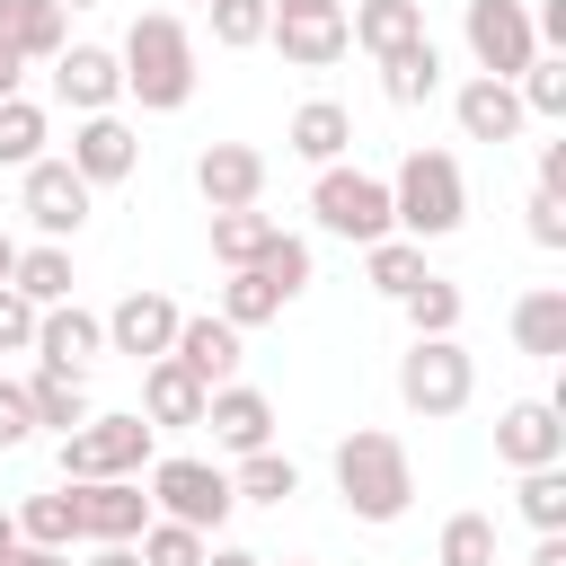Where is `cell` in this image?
Listing matches in <instances>:
<instances>
[{
	"label": "cell",
	"instance_id": "8d00e7d4",
	"mask_svg": "<svg viewBox=\"0 0 566 566\" xmlns=\"http://www.w3.org/2000/svg\"><path fill=\"white\" fill-rule=\"evenodd\" d=\"M513 97H522V115H539V124H566V53H539V62L513 80Z\"/></svg>",
	"mask_w": 566,
	"mask_h": 566
},
{
	"label": "cell",
	"instance_id": "83f0119b",
	"mask_svg": "<svg viewBox=\"0 0 566 566\" xmlns=\"http://www.w3.org/2000/svg\"><path fill=\"white\" fill-rule=\"evenodd\" d=\"M71 248H53V239H35V248H18V274H9V292L18 301H35V310H53V301H71Z\"/></svg>",
	"mask_w": 566,
	"mask_h": 566
},
{
	"label": "cell",
	"instance_id": "ee69618b",
	"mask_svg": "<svg viewBox=\"0 0 566 566\" xmlns=\"http://www.w3.org/2000/svg\"><path fill=\"white\" fill-rule=\"evenodd\" d=\"M522 212H531V239H539V248H566V203H557V195H539V186H531V203H522Z\"/></svg>",
	"mask_w": 566,
	"mask_h": 566
},
{
	"label": "cell",
	"instance_id": "ba28073f",
	"mask_svg": "<svg viewBox=\"0 0 566 566\" xmlns=\"http://www.w3.org/2000/svg\"><path fill=\"white\" fill-rule=\"evenodd\" d=\"M460 35H469V62L486 80H522L539 62V35H531V0H469L460 9Z\"/></svg>",
	"mask_w": 566,
	"mask_h": 566
},
{
	"label": "cell",
	"instance_id": "b9f144b4",
	"mask_svg": "<svg viewBox=\"0 0 566 566\" xmlns=\"http://www.w3.org/2000/svg\"><path fill=\"white\" fill-rule=\"evenodd\" d=\"M35 442V407H27V380H0V451H27Z\"/></svg>",
	"mask_w": 566,
	"mask_h": 566
},
{
	"label": "cell",
	"instance_id": "db71d44e",
	"mask_svg": "<svg viewBox=\"0 0 566 566\" xmlns=\"http://www.w3.org/2000/svg\"><path fill=\"white\" fill-rule=\"evenodd\" d=\"M9 274H18V239L0 230V283H9Z\"/></svg>",
	"mask_w": 566,
	"mask_h": 566
},
{
	"label": "cell",
	"instance_id": "11a10c76",
	"mask_svg": "<svg viewBox=\"0 0 566 566\" xmlns=\"http://www.w3.org/2000/svg\"><path fill=\"white\" fill-rule=\"evenodd\" d=\"M53 9H97V0H53Z\"/></svg>",
	"mask_w": 566,
	"mask_h": 566
},
{
	"label": "cell",
	"instance_id": "d4e9b609",
	"mask_svg": "<svg viewBox=\"0 0 566 566\" xmlns=\"http://www.w3.org/2000/svg\"><path fill=\"white\" fill-rule=\"evenodd\" d=\"M380 97H389V106H433V97H442V44L416 35L407 53H389V62H380Z\"/></svg>",
	"mask_w": 566,
	"mask_h": 566
},
{
	"label": "cell",
	"instance_id": "44dd1931",
	"mask_svg": "<svg viewBox=\"0 0 566 566\" xmlns=\"http://www.w3.org/2000/svg\"><path fill=\"white\" fill-rule=\"evenodd\" d=\"M265 44H274L292 71H336V62L354 53L345 18H274V27H265Z\"/></svg>",
	"mask_w": 566,
	"mask_h": 566
},
{
	"label": "cell",
	"instance_id": "681fc988",
	"mask_svg": "<svg viewBox=\"0 0 566 566\" xmlns=\"http://www.w3.org/2000/svg\"><path fill=\"white\" fill-rule=\"evenodd\" d=\"M18 80H27V62H18V53H0V106L18 97Z\"/></svg>",
	"mask_w": 566,
	"mask_h": 566
},
{
	"label": "cell",
	"instance_id": "1f68e13d",
	"mask_svg": "<svg viewBox=\"0 0 566 566\" xmlns=\"http://www.w3.org/2000/svg\"><path fill=\"white\" fill-rule=\"evenodd\" d=\"M212 318H230V327L248 336V327H265V318H283V292H274V283H265L256 265H239V274L221 283V310H212Z\"/></svg>",
	"mask_w": 566,
	"mask_h": 566
},
{
	"label": "cell",
	"instance_id": "52a82bcc",
	"mask_svg": "<svg viewBox=\"0 0 566 566\" xmlns=\"http://www.w3.org/2000/svg\"><path fill=\"white\" fill-rule=\"evenodd\" d=\"M310 212H318V230L327 239H354V248H371V239H389V177H371V168H318V186H310Z\"/></svg>",
	"mask_w": 566,
	"mask_h": 566
},
{
	"label": "cell",
	"instance_id": "7a4b0ae2",
	"mask_svg": "<svg viewBox=\"0 0 566 566\" xmlns=\"http://www.w3.org/2000/svg\"><path fill=\"white\" fill-rule=\"evenodd\" d=\"M336 495H345L354 522H398V513L416 504V460H407V442L380 433V424H354V433L336 442Z\"/></svg>",
	"mask_w": 566,
	"mask_h": 566
},
{
	"label": "cell",
	"instance_id": "277c9868",
	"mask_svg": "<svg viewBox=\"0 0 566 566\" xmlns=\"http://www.w3.org/2000/svg\"><path fill=\"white\" fill-rule=\"evenodd\" d=\"M150 424H142V407H124V416H88V424H71L62 433V451H53V469H62V486H88V478H142L150 469Z\"/></svg>",
	"mask_w": 566,
	"mask_h": 566
},
{
	"label": "cell",
	"instance_id": "836d02e7",
	"mask_svg": "<svg viewBox=\"0 0 566 566\" xmlns=\"http://www.w3.org/2000/svg\"><path fill=\"white\" fill-rule=\"evenodd\" d=\"M283 221H265V212H212V256L239 274V265H256L265 256V239H274Z\"/></svg>",
	"mask_w": 566,
	"mask_h": 566
},
{
	"label": "cell",
	"instance_id": "60d3db41",
	"mask_svg": "<svg viewBox=\"0 0 566 566\" xmlns=\"http://www.w3.org/2000/svg\"><path fill=\"white\" fill-rule=\"evenodd\" d=\"M133 548H142V566H203V548H212V539H203V531H186V522H159V513H150V531H142Z\"/></svg>",
	"mask_w": 566,
	"mask_h": 566
},
{
	"label": "cell",
	"instance_id": "ac0fdd59",
	"mask_svg": "<svg viewBox=\"0 0 566 566\" xmlns=\"http://www.w3.org/2000/svg\"><path fill=\"white\" fill-rule=\"evenodd\" d=\"M97 354H106V318H97V310H80V301H53V310H35V363L88 371Z\"/></svg>",
	"mask_w": 566,
	"mask_h": 566
},
{
	"label": "cell",
	"instance_id": "9c48e42d",
	"mask_svg": "<svg viewBox=\"0 0 566 566\" xmlns=\"http://www.w3.org/2000/svg\"><path fill=\"white\" fill-rule=\"evenodd\" d=\"M88 203H97V195L80 186V168H71V159H53V150H44L35 168H18V212H27V221L53 239V248H62V239H80Z\"/></svg>",
	"mask_w": 566,
	"mask_h": 566
},
{
	"label": "cell",
	"instance_id": "4dcf8cb0",
	"mask_svg": "<svg viewBox=\"0 0 566 566\" xmlns=\"http://www.w3.org/2000/svg\"><path fill=\"white\" fill-rule=\"evenodd\" d=\"M230 495H239V504H292V495H301V469H292L283 451H248V460L230 469Z\"/></svg>",
	"mask_w": 566,
	"mask_h": 566
},
{
	"label": "cell",
	"instance_id": "d6a6232c",
	"mask_svg": "<svg viewBox=\"0 0 566 566\" xmlns=\"http://www.w3.org/2000/svg\"><path fill=\"white\" fill-rule=\"evenodd\" d=\"M44 142H53L44 106H35V97H9V106H0V168H35Z\"/></svg>",
	"mask_w": 566,
	"mask_h": 566
},
{
	"label": "cell",
	"instance_id": "30bf717a",
	"mask_svg": "<svg viewBox=\"0 0 566 566\" xmlns=\"http://www.w3.org/2000/svg\"><path fill=\"white\" fill-rule=\"evenodd\" d=\"M495 460L522 478V469H566V407L557 398H513L495 416Z\"/></svg>",
	"mask_w": 566,
	"mask_h": 566
},
{
	"label": "cell",
	"instance_id": "7dc6e473",
	"mask_svg": "<svg viewBox=\"0 0 566 566\" xmlns=\"http://www.w3.org/2000/svg\"><path fill=\"white\" fill-rule=\"evenodd\" d=\"M0 566H71V548H27V539H18Z\"/></svg>",
	"mask_w": 566,
	"mask_h": 566
},
{
	"label": "cell",
	"instance_id": "8fae6325",
	"mask_svg": "<svg viewBox=\"0 0 566 566\" xmlns=\"http://www.w3.org/2000/svg\"><path fill=\"white\" fill-rule=\"evenodd\" d=\"M71 495H80V539H88V548H133V539L150 531L142 478H88V486H71Z\"/></svg>",
	"mask_w": 566,
	"mask_h": 566
},
{
	"label": "cell",
	"instance_id": "9a60e30c",
	"mask_svg": "<svg viewBox=\"0 0 566 566\" xmlns=\"http://www.w3.org/2000/svg\"><path fill=\"white\" fill-rule=\"evenodd\" d=\"M177 301L168 292H124L115 310H106V354H133V363H159L168 345H177Z\"/></svg>",
	"mask_w": 566,
	"mask_h": 566
},
{
	"label": "cell",
	"instance_id": "816d5d0a",
	"mask_svg": "<svg viewBox=\"0 0 566 566\" xmlns=\"http://www.w3.org/2000/svg\"><path fill=\"white\" fill-rule=\"evenodd\" d=\"M88 566H142V548H88Z\"/></svg>",
	"mask_w": 566,
	"mask_h": 566
},
{
	"label": "cell",
	"instance_id": "7402d4cb",
	"mask_svg": "<svg viewBox=\"0 0 566 566\" xmlns=\"http://www.w3.org/2000/svg\"><path fill=\"white\" fill-rule=\"evenodd\" d=\"M168 354H177L203 389H221V380L239 371V327H230V318H212V310H203V318H177V345H168Z\"/></svg>",
	"mask_w": 566,
	"mask_h": 566
},
{
	"label": "cell",
	"instance_id": "f907efd6",
	"mask_svg": "<svg viewBox=\"0 0 566 566\" xmlns=\"http://www.w3.org/2000/svg\"><path fill=\"white\" fill-rule=\"evenodd\" d=\"M203 566H265L256 548H203Z\"/></svg>",
	"mask_w": 566,
	"mask_h": 566
},
{
	"label": "cell",
	"instance_id": "bcb514c9",
	"mask_svg": "<svg viewBox=\"0 0 566 566\" xmlns=\"http://www.w3.org/2000/svg\"><path fill=\"white\" fill-rule=\"evenodd\" d=\"M274 18H345V0H265Z\"/></svg>",
	"mask_w": 566,
	"mask_h": 566
},
{
	"label": "cell",
	"instance_id": "4fadbf2b",
	"mask_svg": "<svg viewBox=\"0 0 566 566\" xmlns=\"http://www.w3.org/2000/svg\"><path fill=\"white\" fill-rule=\"evenodd\" d=\"M203 433H212L230 460L274 451V398H265V389H248V380H221V389L203 398Z\"/></svg>",
	"mask_w": 566,
	"mask_h": 566
},
{
	"label": "cell",
	"instance_id": "f1b7e54d",
	"mask_svg": "<svg viewBox=\"0 0 566 566\" xmlns=\"http://www.w3.org/2000/svg\"><path fill=\"white\" fill-rule=\"evenodd\" d=\"M18 513V539L27 548H71L80 539V495L71 486H44V495H27V504H9Z\"/></svg>",
	"mask_w": 566,
	"mask_h": 566
},
{
	"label": "cell",
	"instance_id": "f35d334b",
	"mask_svg": "<svg viewBox=\"0 0 566 566\" xmlns=\"http://www.w3.org/2000/svg\"><path fill=\"white\" fill-rule=\"evenodd\" d=\"M513 504H522L531 531H566V469H522Z\"/></svg>",
	"mask_w": 566,
	"mask_h": 566
},
{
	"label": "cell",
	"instance_id": "e0dca14e",
	"mask_svg": "<svg viewBox=\"0 0 566 566\" xmlns=\"http://www.w3.org/2000/svg\"><path fill=\"white\" fill-rule=\"evenodd\" d=\"M451 115H460V142H522V124H531L513 80H486V71H469L451 88Z\"/></svg>",
	"mask_w": 566,
	"mask_h": 566
},
{
	"label": "cell",
	"instance_id": "f6af8a7d",
	"mask_svg": "<svg viewBox=\"0 0 566 566\" xmlns=\"http://www.w3.org/2000/svg\"><path fill=\"white\" fill-rule=\"evenodd\" d=\"M539 195L566 203V142H539Z\"/></svg>",
	"mask_w": 566,
	"mask_h": 566
},
{
	"label": "cell",
	"instance_id": "7bdbcfd3",
	"mask_svg": "<svg viewBox=\"0 0 566 566\" xmlns=\"http://www.w3.org/2000/svg\"><path fill=\"white\" fill-rule=\"evenodd\" d=\"M0 354H35V301H18L0 283Z\"/></svg>",
	"mask_w": 566,
	"mask_h": 566
},
{
	"label": "cell",
	"instance_id": "6da1fadb",
	"mask_svg": "<svg viewBox=\"0 0 566 566\" xmlns=\"http://www.w3.org/2000/svg\"><path fill=\"white\" fill-rule=\"evenodd\" d=\"M115 62H124V97H142V115H177L186 97H195V35H186V18L177 9H142L133 27H124V44H115Z\"/></svg>",
	"mask_w": 566,
	"mask_h": 566
},
{
	"label": "cell",
	"instance_id": "ab89813d",
	"mask_svg": "<svg viewBox=\"0 0 566 566\" xmlns=\"http://www.w3.org/2000/svg\"><path fill=\"white\" fill-rule=\"evenodd\" d=\"M256 274L283 292V301H301L310 292V239H292V230H274L265 239V256H256Z\"/></svg>",
	"mask_w": 566,
	"mask_h": 566
},
{
	"label": "cell",
	"instance_id": "74e56055",
	"mask_svg": "<svg viewBox=\"0 0 566 566\" xmlns=\"http://www.w3.org/2000/svg\"><path fill=\"white\" fill-rule=\"evenodd\" d=\"M203 18H212V44H221V53H248V44H265V27H274L265 0H203Z\"/></svg>",
	"mask_w": 566,
	"mask_h": 566
},
{
	"label": "cell",
	"instance_id": "603a6c76",
	"mask_svg": "<svg viewBox=\"0 0 566 566\" xmlns=\"http://www.w3.org/2000/svg\"><path fill=\"white\" fill-rule=\"evenodd\" d=\"M345 35H354L371 62H389V53H407V44L424 35V0H354Z\"/></svg>",
	"mask_w": 566,
	"mask_h": 566
},
{
	"label": "cell",
	"instance_id": "5b68a950",
	"mask_svg": "<svg viewBox=\"0 0 566 566\" xmlns=\"http://www.w3.org/2000/svg\"><path fill=\"white\" fill-rule=\"evenodd\" d=\"M398 398H407V416H424V424L460 416V407L478 398V363H469V345H460V336H416V345L398 354Z\"/></svg>",
	"mask_w": 566,
	"mask_h": 566
},
{
	"label": "cell",
	"instance_id": "c3c4849f",
	"mask_svg": "<svg viewBox=\"0 0 566 566\" xmlns=\"http://www.w3.org/2000/svg\"><path fill=\"white\" fill-rule=\"evenodd\" d=\"M531 566H566V531H539V548H531Z\"/></svg>",
	"mask_w": 566,
	"mask_h": 566
},
{
	"label": "cell",
	"instance_id": "3957f363",
	"mask_svg": "<svg viewBox=\"0 0 566 566\" xmlns=\"http://www.w3.org/2000/svg\"><path fill=\"white\" fill-rule=\"evenodd\" d=\"M469 221V177H460V159L451 150H407L398 159V177H389V230L398 239H451Z\"/></svg>",
	"mask_w": 566,
	"mask_h": 566
},
{
	"label": "cell",
	"instance_id": "cb8c5ba5",
	"mask_svg": "<svg viewBox=\"0 0 566 566\" xmlns=\"http://www.w3.org/2000/svg\"><path fill=\"white\" fill-rule=\"evenodd\" d=\"M62 44H71V27H62L53 0H0V53H18V62H53Z\"/></svg>",
	"mask_w": 566,
	"mask_h": 566
},
{
	"label": "cell",
	"instance_id": "f546056e",
	"mask_svg": "<svg viewBox=\"0 0 566 566\" xmlns=\"http://www.w3.org/2000/svg\"><path fill=\"white\" fill-rule=\"evenodd\" d=\"M363 274H371V292H380V301H407V292L424 283V248L389 230V239H371V248H363Z\"/></svg>",
	"mask_w": 566,
	"mask_h": 566
},
{
	"label": "cell",
	"instance_id": "2e32d148",
	"mask_svg": "<svg viewBox=\"0 0 566 566\" xmlns=\"http://www.w3.org/2000/svg\"><path fill=\"white\" fill-rule=\"evenodd\" d=\"M195 195H203L212 212H256V195H265V150L212 142V150L195 159Z\"/></svg>",
	"mask_w": 566,
	"mask_h": 566
},
{
	"label": "cell",
	"instance_id": "ffe728a7",
	"mask_svg": "<svg viewBox=\"0 0 566 566\" xmlns=\"http://www.w3.org/2000/svg\"><path fill=\"white\" fill-rule=\"evenodd\" d=\"M283 150H292V159H310V168H336V159L354 150V115H345L336 97H310V106H292Z\"/></svg>",
	"mask_w": 566,
	"mask_h": 566
},
{
	"label": "cell",
	"instance_id": "d6986e66",
	"mask_svg": "<svg viewBox=\"0 0 566 566\" xmlns=\"http://www.w3.org/2000/svg\"><path fill=\"white\" fill-rule=\"evenodd\" d=\"M203 380L177 363V354H159V363H142V424L159 433V424H203Z\"/></svg>",
	"mask_w": 566,
	"mask_h": 566
},
{
	"label": "cell",
	"instance_id": "8992f818",
	"mask_svg": "<svg viewBox=\"0 0 566 566\" xmlns=\"http://www.w3.org/2000/svg\"><path fill=\"white\" fill-rule=\"evenodd\" d=\"M142 495H150L159 522H186V531H203V539H212V531L230 522V504H239V495H230V469H212V460H195V451L150 460V486H142Z\"/></svg>",
	"mask_w": 566,
	"mask_h": 566
},
{
	"label": "cell",
	"instance_id": "4316f807",
	"mask_svg": "<svg viewBox=\"0 0 566 566\" xmlns=\"http://www.w3.org/2000/svg\"><path fill=\"white\" fill-rule=\"evenodd\" d=\"M27 407H35V424H88L97 407H88V371H62V363H35V380H27Z\"/></svg>",
	"mask_w": 566,
	"mask_h": 566
},
{
	"label": "cell",
	"instance_id": "f5cc1de1",
	"mask_svg": "<svg viewBox=\"0 0 566 566\" xmlns=\"http://www.w3.org/2000/svg\"><path fill=\"white\" fill-rule=\"evenodd\" d=\"M9 548H18V513L0 504V557H9Z\"/></svg>",
	"mask_w": 566,
	"mask_h": 566
},
{
	"label": "cell",
	"instance_id": "7c38bea8",
	"mask_svg": "<svg viewBox=\"0 0 566 566\" xmlns=\"http://www.w3.org/2000/svg\"><path fill=\"white\" fill-rule=\"evenodd\" d=\"M71 168H80L88 195H97V186H124V177L142 168V133H133L124 115H80V124H71Z\"/></svg>",
	"mask_w": 566,
	"mask_h": 566
},
{
	"label": "cell",
	"instance_id": "d590c367",
	"mask_svg": "<svg viewBox=\"0 0 566 566\" xmlns=\"http://www.w3.org/2000/svg\"><path fill=\"white\" fill-rule=\"evenodd\" d=\"M433 566H495V513H451L433 539Z\"/></svg>",
	"mask_w": 566,
	"mask_h": 566
},
{
	"label": "cell",
	"instance_id": "484cf974",
	"mask_svg": "<svg viewBox=\"0 0 566 566\" xmlns=\"http://www.w3.org/2000/svg\"><path fill=\"white\" fill-rule=\"evenodd\" d=\"M513 345H522L531 363H557V354H566V292H557V283H539V292L513 301Z\"/></svg>",
	"mask_w": 566,
	"mask_h": 566
},
{
	"label": "cell",
	"instance_id": "e575fe53",
	"mask_svg": "<svg viewBox=\"0 0 566 566\" xmlns=\"http://www.w3.org/2000/svg\"><path fill=\"white\" fill-rule=\"evenodd\" d=\"M398 310H407V327H416V336H460V310H469V301H460V283L424 274V283H416Z\"/></svg>",
	"mask_w": 566,
	"mask_h": 566
},
{
	"label": "cell",
	"instance_id": "9f6ffc18",
	"mask_svg": "<svg viewBox=\"0 0 566 566\" xmlns=\"http://www.w3.org/2000/svg\"><path fill=\"white\" fill-rule=\"evenodd\" d=\"M292 566H301V557H292Z\"/></svg>",
	"mask_w": 566,
	"mask_h": 566
},
{
	"label": "cell",
	"instance_id": "5bb4252c",
	"mask_svg": "<svg viewBox=\"0 0 566 566\" xmlns=\"http://www.w3.org/2000/svg\"><path fill=\"white\" fill-rule=\"evenodd\" d=\"M53 97H62L71 115H115L124 62H115L106 44H62V53H53Z\"/></svg>",
	"mask_w": 566,
	"mask_h": 566
}]
</instances>
